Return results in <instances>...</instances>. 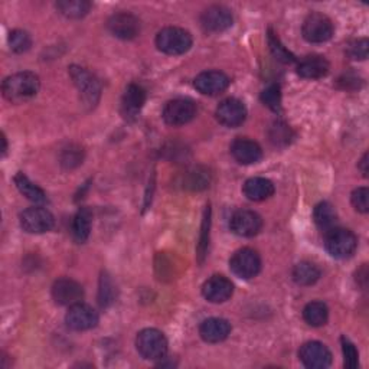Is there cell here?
<instances>
[{"instance_id":"obj_1","label":"cell","mask_w":369,"mask_h":369,"mask_svg":"<svg viewBox=\"0 0 369 369\" xmlns=\"http://www.w3.org/2000/svg\"><path fill=\"white\" fill-rule=\"evenodd\" d=\"M41 87L39 77L33 73H18L4 81L2 91L8 101L21 104L33 98Z\"/></svg>"},{"instance_id":"obj_2","label":"cell","mask_w":369,"mask_h":369,"mask_svg":"<svg viewBox=\"0 0 369 369\" xmlns=\"http://www.w3.org/2000/svg\"><path fill=\"white\" fill-rule=\"evenodd\" d=\"M192 35L182 29L169 26L162 29L156 36V46L166 55H182L192 46Z\"/></svg>"},{"instance_id":"obj_3","label":"cell","mask_w":369,"mask_h":369,"mask_svg":"<svg viewBox=\"0 0 369 369\" xmlns=\"http://www.w3.org/2000/svg\"><path fill=\"white\" fill-rule=\"evenodd\" d=\"M136 348L143 359L157 360L166 356L168 341L161 331L144 329L136 338Z\"/></svg>"},{"instance_id":"obj_4","label":"cell","mask_w":369,"mask_h":369,"mask_svg":"<svg viewBox=\"0 0 369 369\" xmlns=\"http://www.w3.org/2000/svg\"><path fill=\"white\" fill-rule=\"evenodd\" d=\"M70 75L81 95V101L88 109H92L97 105L101 95V85L98 80L85 68L73 65L70 67Z\"/></svg>"},{"instance_id":"obj_5","label":"cell","mask_w":369,"mask_h":369,"mask_svg":"<svg viewBox=\"0 0 369 369\" xmlns=\"http://www.w3.org/2000/svg\"><path fill=\"white\" fill-rule=\"evenodd\" d=\"M325 247L332 257L345 260L355 254L358 247V238L352 231L336 227L326 232Z\"/></svg>"},{"instance_id":"obj_6","label":"cell","mask_w":369,"mask_h":369,"mask_svg":"<svg viewBox=\"0 0 369 369\" xmlns=\"http://www.w3.org/2000/svg\"><path fill=\"white\" fill-rule=\"evenodd\" d=\"M333 23L323 14H310L303 22V38L310 43H323L333 36Z\"/></svg>"},{"instance_id":"obj_7","label":"cell","mask_w":369,"mask_h":369,"mask_svg":"<svg viewBox=\"0 0 369 369\" xmlns=\"http://www.w3.org/2000/svg\"><path fill=\"white\" fill-rule=\"evenodd\" d=\"M230 269L240 279H254L261 270V258L255 250L241 248L231 257Z\"/></svg>"},{"instance_id":"obj_8","label":"cell","mask_w":369,"mask_h":369,"mask_svg":"<svg viewBox=\"0 0 369 369\" xmlns=\"http://www.w3.org/2000/svg\"><path fill=\"white\" fill-rule=\"evenodd\" d=\"M55 220L48 209L42 206H32L21 214V227L29 234H43L52 230Z\"/></svg>"},{"instance_id":"obj_9","label":"cell","mask_w":369,"mask_h":369,"mask_svg":"<svg viewBox=\"0 0 369 369\" xmlns=\"http://www.w3.org/2000/svg\"><path fill=\"white\" fill-rule=\"evenodd\" d=\"M196 116V104L188 98H176L169 101L164 109V120L166 124L179 127L193 120Z\"/></svg>"},{"instance_id":"obj_10","label":"cell","mask_w":369,"mask_h":369,"mask_svg":"<svg viewBox=\"0 0 369 369\" xmlns=\"http://www.w3.org/2000/svg\"><path fill=\"white\" fill-rule=\"evenodd\" d=\"M65 323L70 329L77 332L90 331L98 323V313L88 304L77 303L70 306L65 316Z\"/></svg>"},{"instance_id":"obj_11","label":"cell","mask_w":369,"mask_h":369,"mask_svg":"<svg viewBox=\"0 0 369 369\" xmlns=\"http://www.w3.org/2000/svg\"><path fill=\"white\" fill-rule=\"evenodd\" d=\"M234 18L228 8L221 5L209 6L200 15V25L209 33H220L232 26Z\"/></svg>"},{"instance_id":"obj_12","label":"cell","mask_w":369,"mask_h":369,"mask_svg":"<svg viewBox=\"0 0 369 369\" xmlns=\"http://www.w3.org/2000/svg\"><path fill=\"white\" fill-rule=\"evenodd\" d=\"M230 228L235 235L250 238L261 231L262 220L254 210L240 209L231 217Z\"/></svg>"},{"instance_id":"obj_13","label":"cell","mask_w":369,"mask_h":369,"mask_svg":"<svg viewBox=\"0 0 369 369\" xmlns=\"http://www.w3.org/2000/svg\"><path fill=\"white\" fill-rule=\"evenodd\" d=\"M299 358L306 368L325 369L332 363L331 351L321 342H307L299 351Z\"/></svg>"},{"instance_id":"obj_14","label":"cell","mask_w":369,"mask_h":369,"mask_svg":"<svg viewBox=\"0 0 369 369\" xmlns=\"http://www.w3.org/2000/svg\"><path fill=\"white\" fill-rule=\"evenodd\" d=\"M107 29L110 31V33L113 36H116L119 39L130 41V39H134L140 33L141 25H140L139 18H136L134 15L122 12V14L113 15L109 19Z\"/></svg>"},{"instance_id":"obj_15","label":"cell","mask_w":369,"mask_h":369,"mask_svg":"<svg viewBox=\"0 0 369 369\" xmlns=\"http://www.w3.org/2000/svg\"><path fill=\"white\" fill-rule=\"evenodd\" d=\"M217 119L225 127H238L247 119L245 105L237 98H227L218 105Z\"/></svg>"},{"instance_id":"obj_16","label":"cell","mask_w":369,"mask_h":369,"mask_svg":"<svg viewBox=\"0 0 369 369\" xmlns=\"http://www.w3.org/2000/svg\"><path fill=\"white\" fill-rule=\"evenodd\" d=\"M52 297L61 306H74L81 303L84 289L73 279H60L52 286Z\"/></svg>"},{"instance_id":"obj_17","label":"cell","mask_w":369,"mask_h":369,"mask_svg":"<svg viewBox=\"0 0 369 369\" xmlns=\"http://www.w3.org/2000/svg\"><path fill=\"white\" fill-rule=\"evenodd\" d=\"M195 88L203 95H218L230 85V78L223 71H205L195 78Z\"/></svg>"},{"instance_id":"obj_18","label":"cell","mask_w":369,"mask_h":369,"mask_svg":"<svg viewBox=\"0 0 369 369\" xmlns=\"http://www.w3.org/2000/svg\"><path fill=\"white\" fill-rule=\"evenodd\" d=\"M232 293L234 286L231 280L224 276H213L202 286V294L210 303H224L231 299Z\"/></svg>"},{"instance_id":"obj_19","label":"cell","mask_w":369,"mask_h":369,"mask_svg":"<svg viewBox=\"0 0 369 369\" xmlns=\"http://www.w3.org/2000/svg\"><path fill=\"white\" fill-rule=\"evenodd\" d=\"M231 154L238 164L252 165L261 161L262 150L257 141L240 137L231 144Z\"/></svg>"},{"instance_id":"obj_20","label":"cell","mask_w":369,"mask_h":369,"mask_svg":"<svg viewBox=\"0 0 369 369\" xmlns=\"http://www.w3.org/2000/svg\"><path fill=\"white\" fill-rule=\"evenodd\" d=\"M231 333V325L225 319L210 318L200 323L199 335L208 343H218L225 341Z\"/></svg>"},{"instance_id":"obj_21","label":"cell","mask_w":369,"mask_h":369,"mask_svg":"<svg viewBox=\"0 0 369 369\" xmlns=\"http://www.w3.org/2000/svg\"><path fill=\"white\" fill-rule=\"evenodd\" d=\"M146 102V91L143 87L137 84H130L123 95L122 109L123 114L129 119H134L139 116L140 110Z\"/></svg>"},{"instance_id":"obj_22","label":"cell","mask_w":369,"mask_h":369,"mask_svg":"<svg viewBox=\"0 0 369 369\" xmlns=\"http://www.w3.org/2000/svg\"><path fill=\"white\" fill-rule=\"evenodd\" d=\"M331 70V65L325 57L313 55L306 57L297 65V74L306 80H319L325 77Z\"/></svg>"},{"instance_id":"obj_23","label":"cell","mask_w":369,"mask_h":369,"mask_svg":"<svg viewBox=\"0 0 369 369\" xmlns=\"http://www.w3.org/2000/svg\"><path fill=\"white\" fill-rule=\"evenodd\" d=\"M242 192L250 200L261 202L274 193V185L266 178H251L244 183Z\"/></svg>"},{"instance_id":"obj_24","label":"cell","mask_w":369,"mask_h":369,"mask_svg":"<svg viewBox=\"0 0 369 369\" xmlns=\"http://www.w3.org/2000/svg\"><path fill=\"white\" fill-rule=\"evenodd\" d=\"M313 218H314L316 225H318L325 232L336 228V224H338V214H336L333 205L329 202H321L316 205V208L313 210Z\"/></svg>"},{"instance_id":"obj_25","label":"cell","mask_w":369,"mask_h":369,"mask_svg":"<svg viewBox=\"0 0 369 369\" xmlns=\"http://www.w3.org/2000/svg\"><path fill=\"white\" fill-rule=\"evenodd\" d=\"M14 181H15V185H16L18 191H19L26 199H29L31 202L38 203V205H42V203L48 202L46 193H45L38 185H35L25 173L18 172V173L15 175Z\"/></svg>"},{"instance_id":"obj_26","label":"cell","mask_w":369,"mask_h":369,"mask_svg":"<svg viewBox=\"0 0 369 369\" xmlns=\"http://www.w3.org/2000/svg\"><path fill=\"white\" fill-rule=\"evenodd\" d=\"M303 319L307 325L313 328H321L328 323L329 319V309L322 301H311L306 304L303 310Z\"/></svg>"},{"instance_id":"obj_27","label":"cell","mask_w":369,"mask_h":369,"mask_svg":"<svg viewBox=\"0 0 369 369\" xmlns=\"http://www.w3.org/2000/svg\"><path fill=\"white\" fill-rule=\"evenodd\" d=\"M91 210L87 208L80 209L77 215L74 217L73 221V237L78 244H82L88 240L90 232H91Z\"/></svg>"},{"instance_id":"obj_28","label":"cell","mask_w":369,"mask_h":369,"mask_svg":"<svg viewBox=\"0 0 369 369\" xmlns=\"http://www.w3.org/2000/svg\"><path fill=\"white\" fill-rule=\"evenodd\" d=\"M321 279V270L309 261H301L293 269V280L300 286H311Z\"/></svg>"},{"instance_id":"obj_29","label":"cell","mask_w":369,"mask_h":369,"mask_svg":"<svg viewBox=\"0 0 369 369\" xmlns=\"http://www.w3.org/2000/svg\"><path fill=\"white\" fill-rule=\"evenodd\" d=\"M57 9L68 19H80L90 12L91 4L85 0H60L57 2Z\"/></svg>"},{"instance_id":"obj_30","label":"cell","mask_w":369,"mask_h":369,"mask_svg":"<svg viewBox=\"0 0 369 369\" xmlns=\"http://www.w3.org/2000/svg\"><path fill=\"white\" fill-rule=\"evenodd\" d=\"M293 139V132L292 129L283 123V122H276L272 129H270V140L276 146H287Z\"/></svg>"},{"instance_id":"obj_31","label":"cell","mask_w":369,"mask_h":369,"mask_svg":"<svg viewBox=\"0 0 369 369\" xmlns=\"http://www.w3.org/2000/svg\"><path fill=\"white\" fill-rule=\"evenodd\" d=\"M269 45H270V49H272L273 55L277 61H280L283 64H293L296 61L290 52L283 46V43L280 42L277 35L273 33V31L269 32Z\"/></svg>"},{"instance_id":"obj_32","label":"cell","mask_w":369,"mask_h":369,"mask_svg":"<svg viewBox=\"0 0 369 369\" xmlns=\"http://www.w3.org/2000/svg\"><path fill=\"white\" fill-rule=\"evenodd\" d=\"M114 299H116V286L113 284V282L107 274H102L100 280V296H98L100 304L102 307H107L114 301Z\"/></svg>"},{"instance_id":"obj_33","label":"cell","mask_w":369,"mask_h":369,"mask_svg":"<svg viewBox=\"0 0 369 369\" xmlns=\"http://www.w3.org/2000/svg\"><path fill=\"white\" fill-rule=\"evenodd\" d=\"M9 45H11V49L14 52H16V54H22V52H26L31 48L32 38L28 32L16 29V31L11 32V35H9Z\"/></svg>"},{"instance_id":"obj_34","label":"cell","mask_w":369,"mask_h":369,"mask_svg":"<svg viewBox=\"0 0 369 369\" xmlns=\"http://www.w3.org/2000/svg\"><path fill=\"white\" fill-rule=\"evenodd\" d=\"M261 101L276 113L282 112V92L279 85H270L261 92Z\"/></svg>"},{"instance_id":"obj_35","label":"cell","mask_w":369,"mask_h":369,"mask_svg":"<svg viewBox=\"0 0 369 369\" xmlns=\"http://www.w3.org/2000/svg\"><path fill=\"white\" fill-rule=\"evenodd\" d=\"M209 183V175L203 171H199V169H195V171H191L188 172L185 181H183V185L186 189H192V191H200V189H205Z\"/></svg>"},{"instance_id":"obj_36","label":"cell","mask_w":369,"mask_h":369,"mask_svg":"<svg viewBox=\"0 0 369 369\" xmlns=\"http://www.w3.org/2000/svg\"><path fill=\"white\" fill-rule=\"evenodd\" d=\"M342 352H343V366L346 369L358 368L359 353H358L355 345L349 339H346L345 336L342 338Z\"/></svg>"},{"instance_id":"obj_37","label":"cell","mask_w":369,"mask_h":369,"mask_svg":"<svg viewBox=\"0 0 369 369\" xmlns=\"http://www.w3.org/2000/svg\"><path fill=\"white\" fill-rule=\"evenodd\" d=\"M353 208L360 214H368L369 210V191L368 188H358L352 192L351 196Z\"/></svg>"},{"instance_id":"obj_38","label":"cell","mask_w":369,"mask_h":369,"mask_svg":"<svg viewBox=\"0 0 369 369\" xmlns=\"http://www.w3.org/2000/svg\"><path fill=\"white\" fill-rule=\"evenodd\" d=\"M368 49H369V42L366 38L363 39H358V41H353L352 43H349L348 46V55L352 58V60H359V61H363L368 58Z\"/></svg>"},{"instance_id":"obj_39","label":"cell","mask_w":369,"mask_h":369,"mask_svg":"<svg viewBox=\"0 0 369 369\" xmlns=\"http://www.w3.org/2000/svg\"><path fill=\"white\" fill-rule=\"evenodd\" d=\"M206 213H205V218H203V224H202V232H200V241H199V247H198V255H199V261H203L205 252L208 250V241H209V227H210V209L209 206H206Z\"/></svg>"},{"instance_id":"obj_40","label":"cell","mask_w":369,"mask_h":369,"mask_svg":"<svg viewBox=\"0 0 369 369\" xmlns=\"http://www.w3.org/2000/svg\"><path fill=\"white\" fill-rule=\"evenodd\" d=\"M82 161V151L80 149H74V147H70L68 150L64 151V156H63V165L67 168V169H73L75 166H78Z\"/></svg>"},{"instance_id":"obj_41","label":"cell","mask_w":369,"mask_h":369,"mask_svg":"<svg viewBox=\"0 0 369 369\" xmlns=\"http://www.w3.org/2000/svg\"><path fill=\"white\" fill-rule=\"evenodd\" d=\"M368 153H365L363 156H362V159H360V162H359V171L362 172V175L365 176V178H368V172H369V169H368Z\"/></svg>"},{"instance_id":"obj_42","label":"cell","mask_w":369,"mask_h":369,"mask_svg":"<svg viewBox=\"0 0 369 369\" xmlns=\"http://www.w3.org/2000/svg\"><path fill=\"white\" fill-rule=\"evenodd\" d=\"M2 141H4V147H2V153L5 154L6 153V149H8V144H6V137L2 136Z\"/></svg>"}]
</instances>
